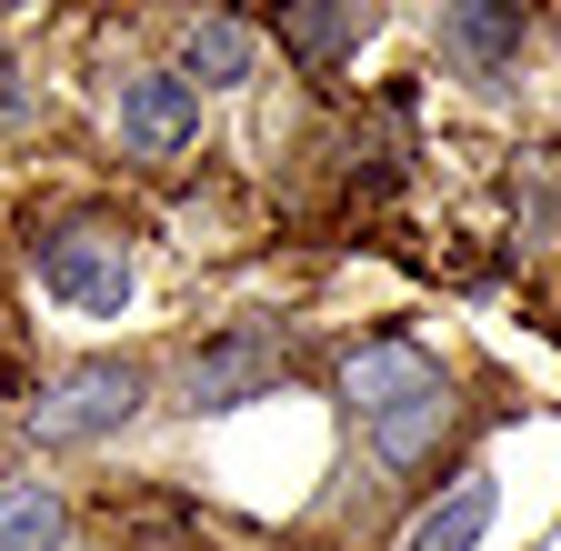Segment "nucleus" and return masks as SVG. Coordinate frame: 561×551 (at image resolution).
Segmentation results:
<instances>
[{"label": "nucleus", "mask_w": 561, "mask_h": 551, "mask_svg": "<svg viewBox=\"0 0 561 551\" xmlns=\"http://www.w3.org/2000/svg\"><path fill=\"white\" fill-rule=\"evenodd\" d=\"M140 411V371L130 361H70L41 401H31V441H50V451H70V441H101V432H121Z\"/></svg>", "instance_id": "nucleus-1"}, {"label": "nucleus", "mask_w": 561, "mask_h": 551, "mask_svg": "<svg viewBox=\"0 0 561 551\" xmlns=\"http://www.w3.org/2000/svg\"><path fill=\"white\" fill-rule=\"evenodd\" d=\"M280 381V341L271 331H221V341H201L191 371H181V401L191 411H241Z\"/></svg>", "instance_id": "nucleus-2"}, {"label": "nucleus", "mask_w": 561, "mask_h": 551, "mask_svg": "<svg viewBox=\"0 0 561 551\" xmlns=\"http://www.w3.org/2000/svg\"><path fill=\"white\" fill-rule=\"evenodd\" d=\"M41 291L70 301V311H121L130 301V251L111 231H60V241H41Z\"/></svg>", "instance_id": "nucleus-3"}, {"label": "nucleus", "mask_w": 561, "mask_h": 551, "mask_svg": "<svg viewBox=\"0 0 561 551\" xmlns=\"http://www.w3.org/2000/svg\"><path fill=\"white\" fill-rule=\"evenodd\" d=\"M421 391H442V361L421 352V341H362V352L341 361V401L362 411V422H391L401 401H421Z\"/></svg>", "instance_id": "nucleus-4"}, {"label": "nucleus", "mask_w": 561, "mask_h": 551, "mask_svg": "<svg viewBox=\"0 0 561 551\" xmlns=\"http://www.w3.org/2000/svg\"><path fill=\"white\" fill-rule=\"evenodd\" d=\"M121 141L151 151V161L191 151V141H201V91H191L181 71H140V81H121Z\"/></svg>", "instance_id": "nucleus-5"}, {"label": "nucleus", "mask_w": 561, "mask_h": 551, "mask_svg": "<svg viewBox=\"0 0 561 551\" xmlns=\"http://www.w3.org/2000/svg\"><path fill=\"white\" fill-rule=\"evenodd\" d=\"M491 512H502V481H491V471H461L451 492H442L432 512H421V521L401 531V551H481Z\"/></svg>", "instance_id": "nucleus-6"}, {"label": "nucleus", "mask_w": 561, "mask_h": 551, "mask_svg": "<svg viewBox=\"0 0 561 551\" xmlns=\"http://www.w3.org/2000/svg\"><path fill=\"white\" fill-rule=\"evenodd\" d=\"M442 41L471 60V71H502V60H522L531 21L512 11V0H451V11H442Z\"/></svg>", "instance_id": "nucleus-7"}, {"label": "nucleus", "mask_w": 561, "mask_h": 551, "mask_svg": "<svg viewBox=\"0 0 561 551\" xmlns=\"http://www.w3.org/2000/svg\"><path fill=\"white\" fill-rule=\"evenodd\" d=\"M251 31L241 21H191V41H181V81L191 91H231V81H251Z\"/></svg>", "instance_id": "nucleus-8"}, {"label": "nucleus", "mask_w": 561, "mask_h": 551, "mask_svg": "<svg viewBox=\"0 0 561 551\" xmlns=\"http://www.w3.org/2000/svg\"><path fill=\"white\" fill-rule=\"evenodd\" d=\"M70 531V502L50 481H0V551H60Z\"/></svg>", "instance_id": "nucleus-9"}, {"label": "nucleus", "mask_w": 561, "mask_h": 551, "mask_svg": "<svg viewBox=\"0 0 561 551\" xmlns=\"http://www.w3.org/2000/svg\"><path fill=\"white\" fill-rule=\"evenodd\" d=\"M442 432H451V381H442V391H421V401H401L391 422H371L381 461H401V471H411V461H432V441H442Z\"/></svg>", "instance_id": "nucleus-10"}, {"label": "nucleus", "mask_w": 561, "mask_h": 551, "mask_svg": "<svg viewBox=\"0 0 561 551\" xmlns=\"http://www.w3.org/2000/svg\"><path fill=\"white\" fill-rule=\"evenodd\" d=\"M371 31L362 0H321V11H280V50H301V60H341L351 41Z\"/></svg>", "instance_id": "nucleus-11"}]
</instances>
